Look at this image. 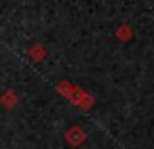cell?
<instances>
[{"mask_svg":"<svg viewBox=\"0 0 154 149\" xmlns=\"http://www.w3.org/2000/svg\"><path fill=\"white\" fill-rule=\"evenodd\" d=\"M65 142L72 147H78L85 142V131L80 127V125H71L67 131H65Z\"/></svg>","mask_w":154,"mask_h":149,"instance_id":"1","label":"cell"},{"mask_svg":"<svg viewBox=\"0 0 154 149\" xmlns=\"http://www.w3.org/2000/svg\"><path fill=\"white\" fill-rule=\"evenodd\" d=\"M17 100H18V97H17L13 91H6L2 97H0V104L6 106V107H13V106L17 104Z\"/></svg>","mask_w":154,"mask_h":149,"instance_id":"2","label":"cell"},{"mask_svg":"<svg viewBox=\"0 0 154 149\" xmlns=\"http://www.w3.org/2000/svg\"><path fill=\"white\" fill-rule=\"evenodd\" d=\"M29 55H31V58H35V60L38 62V60H42V58L47 56V51H45L42 46H36V47H33V49L29 51Z\"/></svg>","mask_w":154,"mask_h":149,"instance_id":"3","label":"cell"},{"mask_svg":"<svg viewBox=\"0 0 154 149\" xmlns=\"http://www.w3.org/2000/svg\"><path fill=\"white\" fill-rule=\"evenodd\" d=\"M116 36H118L120 40H129V38L132 36V29H131L129 26H122V27H118Z\"/></svg>","mask_w":154,"mask_h":149,"instance_id":"4","label":"cell"}]
</instances>
